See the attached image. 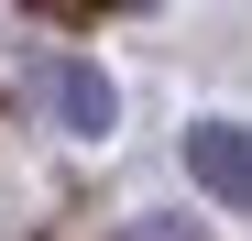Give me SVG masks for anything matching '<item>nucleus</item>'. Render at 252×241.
Segmentation results:
<instances>
[{"mask_svg":"<svg viewBox=\"0 0 252 241\" xmlns=\"http://www.w3.org/2000/svg\"><path fill=\"white\" fill-rule=\"evenodd\" d=\"M33 88H44V110L66 120L77 143H99L110 120H121V99H110V77H99L88 55H33Z\"/></svg>","mask_w":252,"mask_h":241,"instance_id":"obj_1","label":"nucleus"},{"mask_svg":"<svg viewBox=\"0 0 252 241\" xmlns=\"http://www.w3.org/2000/svg\"><path fill=\"white\" fill-rule=\"evenodd\" d=\"M187 176L220 197V209H252V132L241 120H197L187 132Z\"/></svg>","mask_w":252,"mask_h":241,"instance_id":"obj_2","label":"nucleus"},{"mask_svg":"<svg viewBox=\"0 0 252 241\" xmlns=\"http://www.w3.org/2000/svg\"><path fill=\"white\" fill-rule=\"evenodd\" d=\"M132 241H197L187 219H132Z\"/></svg>","mask_w":252,"mask_h":241,"instance_id":"obj_3","label":"nucleus"}]
</instances>
